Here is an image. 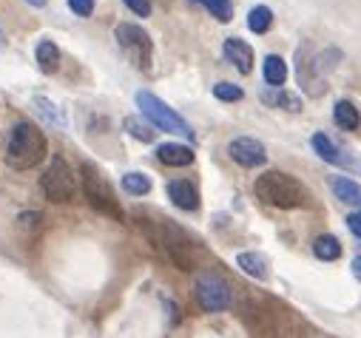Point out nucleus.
Listing matches in <instances>:
<instances>
[{"label":"nucleus","mask_w":361,"mask_h":338,"mask_svg":"<svg viewBox=\"0 0 361 338\" xmlns=\"http://www.w3.org/2000/svg\"><path fill=\"white\" fill-rule=\"evenodd\" d=\"M46 134L35 125V123H18L9 131V142H6V165L15 171H29V168L40 165L46 159Z\"/></svg>","instance_id":"nucleus-1"},{"label":"nucleus","mask_w":361,"mask_h":338,"mask_svg":"<svg viewBox=\"0 0 361 338\" xmlns=\"http://www.w3.org/2000/svg\"><path fill=\"white\" fill-rule=\"evenodd\" d=\"M253 191L264 205H274L279 211H293L307 205V191L302 188L299 180H293L285 171H264L262 177H256Z\"/></svg>","instance_id":"nucleus-2"},{"label":"nucleus","mask_w":361,"mask_h":338,"mask_svg":"<svg viewBox=\"0 0 361 338\" xmlns=\"http://www.w3.org/2000/svg\"><path fill=\"white\" fill-rule=\"evenodd\" d=\"M338 57H341V54H338L336 49H327V51H322V54H313L310 46H302V49L296 51L299 86H302L310 97L324 94V89H327V71L338 65V63H336Z\"/></svg>","instance_id":"nucleus-3"},{"label":"nucleus","mask_w":361,"mask_h":338,"mask_svg":"<svg viewBox=\"0 0 361 338\" xmlns=\"http://www.w3.org/2000/svg\"><path fill=\"white\" fill-rule=\"evenodd\" d=\"M140 227L148 230V236L168 253V259H171L179 270H194V244H191V239H188L183 230H179L171 219H159L157 227L142 219Z\"/></svg>","instance_id":"nucleus-4"},{"label":"nucleus","mask_w":361,"mask_h":338,"mask_svg":"<svg viewBox=\"0 0 361 338\" xmlns=\"http://www.w3.org/2000/svg\"><path fill=\"white\" fill-rule=\"evenodd\" d=\"M80 177H82V194H85L88 205H92L97 213H103L109 219H123L126 216L114 188L109 185V180L103 177L100 168H94L92 162H82L80 165Z\"/></svg>","instance_id":"nucleus-5"},{"label":"nucleus","mask_w":361,"mask_h":338,"mask_svg":"<svg viewBox=\"0 0 361 338\" xmlns=\"http://www.w3.org/2000/svg\"><path fill=\"white\" fill-rule=\"evenodd\" d=\"M137 106H140V114L154 125V128H159V131H165V134H176V137H194V131H191V125L179 117L168 103H162L157 94H151V92H137Z\"/></svg>","instance_id":"nucleus-6"},{"label":"nucleus","mask_w":361,"mask_h":338,"mask_svg":"<svg viewBox=\"0 0 361 338\" xmlns=\"http://www.w3.org/2000/svg\"><path fill=\"white\" fill-rule=\"evenodd\" d=\"M114 37H117V46L123 49V54L134 63V68L140 71H148L151 68V60H154V43L148 37V32L142 26H134V23H120L114 29Z\"/></svg>","instance_id":"nucleus-7"},{"label":"nucleus","mask_w":361,"mask_h":338,"mask_svg":"<svg viewBox=\"0 0 361 338\" xmlns=\"http://www.w3.org/2000/svg\"><path fill=\"white\" fill-rule=\"evenodd\" d=\"M40 188L46 194L49 202L54 205H63V202H71L74 199V191H77V182H74V171L66 165L63 156H51L49 168L40 177Z\"/></svg>","instance_id":"nucleus-8"},{"label":"nucleus","mask_w":361,"mask_h":338,"mask_svg":"<svg viewBox=\"0 0 361 338\" xmlns=\"http://www.w3.org/2000/svg\"><path fill=\"white\" fill-rule=\"evenodd\" d=\"M194 296H197V304L205 310V313H222L233 304V293H231V284L216 276V273H202L197 276V284H194Z\"/></svg>","instance_id":"nucleus-9"},{"label":"nucleus","mask_w":361,"mask_h":338,"mask_svg":"<svg viewBox=\"0 0 361 338\" xmlns=\"http://www.w3.org/2000/svg\"><path fill=\"white\" fill-rule=\"evenodd\" d=\"M228 156H231L236 165H242V168H259V165L267 162L264 145H262L259 139H253V137H236V139H231Z\"/></svg>","instance_id":"nucleus-10"},{"label":"nucleus","mask_w":361,"mask_h":338,"mask_svg":"<svg viewBox=\"0 0 361 338\" xmlns=\"http://www.w3.org/2000/svg\"><path fill=\"white\" fill-rule=\"evenodd\" d=\"M222 51H225L228 63L236 65V71H242V74H250V71H253V49H250L245 40L228 37L225 46H222Z\"/></svg>","instance_id":"nucleus-11"},{"label":"nucleus","mask_w":361,"mask_h":338,"mask_svg":"<svg viewBox=\"0 0 361 338\" xmlns=\"http://www.w3.org/2000/svg\"><path fill=\"white\" fill-rule=\"evenodd\" d=\"M168 199L179 208V211H197L200 208V194L188 180H173L168 182Z\"/></svg>","instance_id":"nucleus-12"},{"label":"nucleus","mask_w":361,"mask_h":338,"mask_svg":"<svg viewBox=\"0 0 361 338\" xmlns=\"http://www.w3.org/2000/svg\"><path fill=\"white\" fill-rule=\"evenodd\" d=\"M157 159L168 168H185L194 162V148L179 145V142H165L157 148Z\"/></svg>","instance_id":"nucleus-13"},{"label":"nucleus","mask_w":361,"mask_h":338,"mask_svg":"<svg viewBox=\"0 0 361 338\" xmlns=\"http://www.w3.org/2000/svg\"><path fill=\"white\" fill-rule=\"evenodd\" d=\"M310 145H313V151H316L324 162H330V165H344V168H347V165H353V159H350V156H344V151H341V148H338L327 134H322V131H319V134H313Z\"/></svg>","instance_id":"nucleus-14"},{"label":"nucleus","mask_w":361,"mask_h":338,"mask_svg":"<svg viewBox=\"0 0 361 338\" xmlns=\"http://www.w3.org/2000/svg\"><path fill=\"white\" fill-rule=\"evenodd\" d=\"M236 265H239L242 273H247L250 279L264 282V279L270 276V262L262 256V253H239V256H236Z\"/></svg>","instance_id":"nucleus-15"},{"label":"nucleus","mask_w":361,"mask_h":338,"mask_svg":"<svg viewBox=\"0 0 361 338\" xmlns=\"http://www.w3.org/2000/svg\"><path fill=\"white\" fill-rule=\"evenodd\" d=\"M333 120L341 131H358L361 128V114L350 100H338L333 108Z\"/></svg>","instance_id":"nucleus-16"},{"label":"nucleus","mask_w":361,"mask_h":338,"mask_svg":"<svg viewBox=\"0 0 361 338\" xmlns=\"http://www.w3.org/2000/svg\"><path fill=\"white\" fill-rule=\"evenodd\" d=\"M288 80V63L279 54H267L264 57V82L270 89H282Z\"/></svg>","instance_id":"nucleus-17"},{"label":"nucleus","mask_w":361,"mask_h":338,"mask_svg":"<svg viewBox=\"0 0 361 338\" xmlns=\"http://www.w3.org/2000/svg\"><path fill=\"white\" fill-rule=\"evenodd\" d=\"M262 103L276 106V108H285V111H293V114L302 111V100H299L296 94L285 92V89H264V92H262Z\"/></svg>","instance_id":"nucleus-18"},{"label":"nucleus","mask_w":361,"mask_h":338,"mask_svg":"<svg viewBox=\"0 0 361 338\" xmlns=\"http://www.w3.org/2000/svg\"><path fill=\"white\" fill-rule=\"evenodd\" d=\"M330 191L336 194V199H341L347 205H361V185L347 180V177H333L330 180Z\"/></svg>","instance_id":"nucleus-19"},{"label":"nucleus","mask_w":361,"mask_h":338,"mask_svg":"<svg viewBox=\"0 0 361 338\" xmlns=\"http://www.w3.org/2000/svg\"><path fill=\"white\" fill-rule=\"evenodd\" d=\"M35 57H37V65H40L43 74H54L60 68V49L51 40H40Z\"/></svg>","instance_id":"nucleus-20"},{"label":"nucleus","mask_w":361,"mask_h":338,"mask_svg":"<svg viewBox=\"0 0 361 338\" xmlns=\"http://www.w3.org/2000/svg\"><path fill=\"white\" fill-rule=\"evenodd\" d=\"M313 253H316V259L322 262H336L341 256V242L330 233H322L316 242H313Z\"/></svg>","instance_id":"nucleus-21"},{"label":"nucleus","mask_w":361,"mask_h":338,"mask_svg":"<svg viewBox=\"0 0 361 338\" xmlns=\"http://www.w3.org/2000/svg\"><path fill=\"white\" fill-rule=\"evenodd\" d=\"M270 26H274V12H270L267 6H253L247 12V29L256 32V35H264Z\"/></svg>","instance_id":"nucleus-22"},{"label":"nucleus","mask_w":361,"mask_h":338,"mask_svg":"<svg viewBox=\"0 0 361 338\" xmlns=\"http://www.w3.org/2000/svg\"><path fill=\"white\" fill-rule=\"evenodd\" d=\"M123 191L131 194V196H145L151 191V177L140 174V171H131V174L123 177Z\"/></svg>","instance_id":"nucleus-23"},{"label":"nucleus","mask_w":361,"mask_h":338,"mask_svg":"<svg viewBox=\"0 0 361 338\" xmlns=\"http://www.w3.org/2000/svg\"><path fill=\"white\" fill-rule=\"evenodd\" d=\"M194 4L205 6L211 12V18H216L219 23H231L233 20V4L231 0H194Z\"/></svg>","instance_id":"nucleus-24"},{"label":"nucleus","mask_w":361,"mask_h":338,"mask_svg":"<svg viewBox=\"0 0 361 338\" xmlns=\"http://www.w3.org/2000/svg\"><path fill=\"white\" fill-rule=\"evenodd\" d=\"M126 131L134 137V139H140V142H154V125L151 123H142L140 117H126Z\"/></svg>","instance_id":"nucleus-25"},{"label":"nucleus","mask_w":361,"mask_h":338,"mask_svg":"<svg viewBox=\"0 0 361 338\" xmlns=\"http://www.w3.org/2000/svg\"><path fill=\"white\" fill-rule=\"evenodd\" d=\"M214 97L222 100V103H236L245 97V92L239 86H233V82H216L214 86Z\"/></svg>","instance_id":"nucleus-26"},{"label":"nucleus","mask_w":361,"mask_h":338,"mask_svg":"<svg viewBox=\"0 0 361 338\" xmlns=\"http://www.w3.org/2000/svg\"><path fill=\"white\" fill-rule=\"evenodd\" d=\"M35 106L40 108V114H43L46 120H51L54 125H63V117H60V111H57V106H54L51 100H46V97H35Z\"/></svg>","instance_id":"nucleus-27"},{"label":"nucleus","mask_w":361,"mask_h":338,"mask_svg":"<svg viewBox=\"0 0 361 338\" xmlns=\"http://www.w3.org/2000/svg\"><path fill=\"white\" fill-rule=\"evenodd\" d=\"M68 9L74 15H80V18H88L94 12V0H68Z\"/></svg>","instance_id":"nucleus-28"},{"label":"nucleus","mask_w":361,"mask_h":338,"mask_svg":"<svg viewBox=\"0 0 361 338\" xmlns=\"http://www.w3.org/2000/svg\"><path fill=\"white\" fill-rule=\"evenodd\" d=\"M137 18H151V0H123Z\"/></svg>","instance_id":"nucleus-29"},{"label":"nucleus","mask_w":361,"mask_h":338,"mask_svg":"<svg viewBox=\"0 0 361 338\" xmlns=\"http://www.w3.org/2000/svg\"><path fill=\"white\" fill-rule=\"evenodd\" d=\"M347 227H350V233H353V236H358V239H361V211H355V213H350V216H347Z\"/></svg>","instance_id":"nucleus-30"},{"label":"nucleus","mask_w":361,"mask_h":338,"mask_svg":"<svg viewBox=\"0 0 361 338\" xmlns=\"http://www.w3.org/2000/svg\"><path fill=\"white\" fill-rule=\"evenodd\" d=\"M40 222V213H20V225L23 227H35Z\"/></svg>","instance_id":"nucleus-31"},{"label":"nucleus","mask_w":361,"mask_h":338,"mask_svg":"<svg viewBox=\"0 0 361 338\" xmlns=\"http://www.w3.org/2000/svg\"><path fill=\"white\" fill-rule=\"evenodd\" d=\"M353 276L361 282V256H355V259H353Z\"/></svg>","instance_id":"nucleus-32"},{"label":"nucleus","mask_w":361,"mask_h":338,"mask_svg":"<svg viewBox=\"0 0 361 338\" xmlns=\"http://www.w3.org/2000/svg\"><path fill=\"white\" fill-rule=\"evenodd\" d=\"M26 4H32V6H37V9H40V6H46V0H26Z\"/></svg>","instance_id":"nucleus-33"},{"label":"nucleus","mask_w":361,"mask_h":338,"mask_svg":"<svg viewBox=\"0 0 361 338\" xmlns=\"http://www.w3.org/2000/svg\"><path fill=\"white\" fill-rule=\"evenodd\" d=\"M0 43H6V35H4V29H0Z\"/></svg>","instance_id":"nucleus-34"}]
</instances>
